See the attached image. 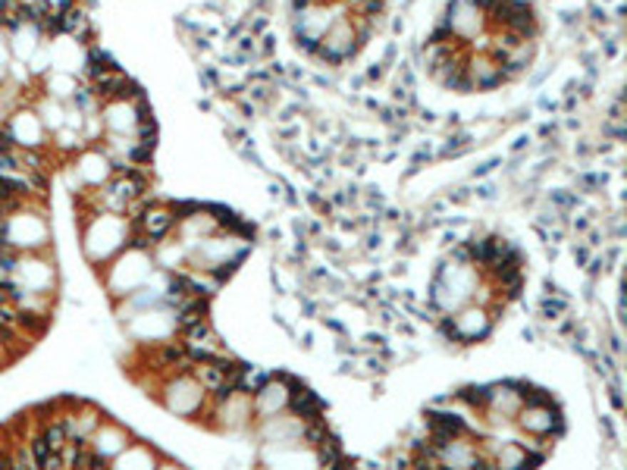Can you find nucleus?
I'll return each mask as SVG.
<instances>
[{"label": "nucleus", "instance_id": "f257e3e1", "mask_svg": "<svg viewBox=\"0 0 627 470\" xmlns=\"http://www.w3.org/2000/svg\"><path fill=\"white\" fill-rule=\"evenodd\" d=\"M536 35L524 0H455L427 41V66L446 88L489 91L524 73Z\"/></svg>", "mask_w": 627, "mask_h": 470}, {"label": "nucleus", "instance_id": "20e7f679", "mask_svg": "<svg viewBox=\"0 0 627 470\" xmlns=\"http://www.w3.org/2000/svg\"><path fill=\"white\" fill-rule=\"evenodd\" d=\"M452 329H455L458 339L474 342V339H480V335H486V329H489V317H486L483 310H464V313H458V317H455Z\"/></svg>", "mask_w": 627, "mask_h": 470}, {"label": "nucleus", "instance_id": "f03ea898", "mask_svg": "<svg viewBox=\"0 0 627 470\" xmlns=\"http://www.w3.org/2000/svg\"><path fill=\"white\" fill-rule=\"evenodd\" d=\"M379 0H292V31L311 57L345 63L367 44Z\"/></svg>", "mask_w": 627, "mask_h": 470}, {"label": "nucleus", "instance_id": "7ed1b4c3", "mask_svg": "<svg viewBox=\"0 0 627 470\" xmlns=\"http://www.w3.org/2000/svg\"><path fill=\"white\" fill-rule=\"evenodd\" d=\"M559 423V417H555V411L549 404H534V407H521V427L524 429H530V433H539V436H546V433H552V427Z\"/></svg>", "mask_w": 627, "mask_h": 470}]
</instances>
